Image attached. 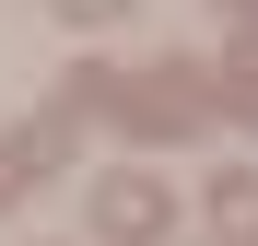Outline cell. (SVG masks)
<instances>
[{
    "instance_id": "obj_1",
    "label": "cell",
    "mask_w": 258,
    "mask_h": 246,
    "mask_svg": "<svg viewBox=\"0 0 258 246\" xmlns=\"http://www.w3.org/2000/svg\"><path fill=\"white\" fill-rule=\"evenodd\" d=\"M164 223H176L164 176H106V188H94V234H106V246H164Z\"/></svg>"
},
{
    "instance_id": "obj_2",
    "label": "cell",
    "mask_w": 258,
    "mask_h": 246,
    "mask_svg": "<svg viewBox=\"0 0 258 246\" xmlns=\"http://www.w3.org/2000/svg\"><path fill=\"white\" fill-rule=\"evenodd\" d=\"M59 152H71V129H59V117H35V129H12V141H0V211H12V199L47 176Z\"/></svg>"
},
{
    "instance_id": "obj_3",
    "label": "cell",
    "mask_w": 258,
    "mask_h": 246,
    "mask_svg": "<svg viewBox=\"0 0 258 246\" xmlns=\"http://www.w3.org/2000/svg\"><path fill=\"white\" fill-rule=\"evenodd\" d=\"M211 246H258V176H211Z\"/></svg>"
},
{
    "instance_id": "obj_4",
    "label": "cell",
    "mask_w": 258,
    "mask_h": 246,
    "mask_svg": "<svg viewBox=\"0 0 258 246\" xmlns=\"http://www.w3.org/2000/svg\"><path fill=\"white\" fill-rule=\"evenodd\" d=\"M59 12H71V24H106V12H129V0H59Z\"/></svg>"
}]
</instances>
